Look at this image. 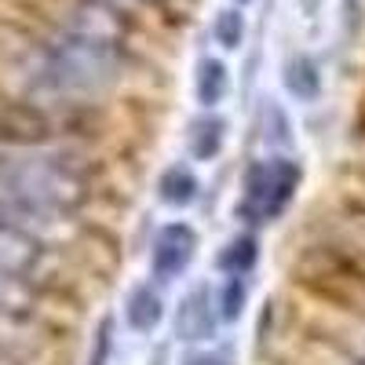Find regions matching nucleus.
Segmentation results:
<instances>
[{
    "instance_id": "obj_1",
    "label": "nucleus",
    "mask_w": 365,
    "mask_h": 365,
    "mask_svg": "<svg viewBox=\"0 0 365 365\" xmlns=\"http://www.w3.org/2000/svg\"><path fill=\"white\" fill-rule=\"evenodd\" d=\"M91 194L88 172L73 158L29 154L0 161V220H58Z\"/></svg>"
},
{
    "instance_id": "obj_2",
    "label": "nucleus",
    "mask_w": 365,
    "mask_h": 365,
    "mask_svg": "<svg viewBox=\"0 0 365 365\" xmlns=\"http://www.w3.org/2000/svg\"><path fill=\"white\" fill-rule=\"evenodd\" d=\"M120 73V44L66 29L44 48L37 84L51 96H96Z\"/></svg>"
},
{
    "instance_id": "obj_3",
    "label": "nucleus",
    "mask_w": 365,
    "mask_h": 365,
    "mask_svg": "<svg viewBox=\"0 0 365 365\" xmlns=\"http://www.w3.org/2000/svg\"><path fill=\"white\" fill-rule=\"evenodd\" d=\"M299 179H303V168L292 158L256 161L245 172V190H241L234 216L249 223H274L289 208L292 194L299 190Z\"/></svg>"
},
{
    "instance_id": "obj_4",
    "label": "nucleus",
    "mask_w": 365,
    "mask_h": 365,
    "mask_svg": "<svg viewBox=\"0 0 365 365\" xmlns=\"http://www.w3.org/2000/svg\"><path fill=\"white\" fill-rule=\"evenodd\" d=\"M197 256V230L190 223H165L154 237V249H150V270H154L158 282H175L182 270H187Z\"/></svg>"
},
{
    "instance_id": "obj_5",
    "label": "nucleus",
    "mask_w": 365,
    "mask_h": 365,
    "mask_svg": "<svg viewBox=\"0 0 365 365\" xmlns=\"http://www.w3.org/2000/svg\"><path fill=\"white\" fill-rule=\"evenodd\" d=\"M41 259L44 245L34 230L15 220H0V278L29 282V274L41 267Z\"/></svg>"
},
{
    "instance_id": "obj_6",
    "label": "nucleus",
    "mask_w": 365,
    "mask_h": 365,
    "mask_svg": "<svg viewBox=\"0 0 365 365\" xmlns=\"http://www.w3.org/2000/svg\"><path fill=\"white\" fill-rule=\"evenodd\" d=\"M216 299H212V289L208 285H197L182 296L179 311H175V340H187V344H197V340H208L216 332Z\"/></svg>"
},
{
    "instance_id": "obj_7",
    "label": "nucleus",
    "mask_w": 365,
    "mask_h": 365,
    "mask_svg": "<svg viewBox=\"0 0 365 365\" xmlns=\"http://www.w3.org/2000/svg\"><path fill=\"white\" fill-rule=\"evenodd\" d=\"M282 81H285V91L296 103H318V96H322V66L307 51H296V55L285 58Z\"/></svg>"
},
{
    "instance_id": "obj_8",
    "label": "nucleus",
    "mask_w": 365,
    "mask_h": 365,
    "mask_svg": "<svg viewBox=\"0 0 365 365\" xmlns=\"http://www.w3.org/2000/svg\"><path fill=\"white\" fill-rule=\"evenodd\" d=\"M223 143H227V120L220 113H201L197 120H190V132H187V150L194 161H216L223 154Z\"/></svg>"
},
{
    "instance_id": "obj_9",
    "label": "nucleus",
    "mask_w": 365,
    "mask_h": 365,
    "mask_svg": "<svg viewBox=\"0 0 365 365\" xmlns=\"http://www.w3.org/2000/svg\"><path fill=\"white\" fill-rule=\"evenodd\" d=\"M197 190H201V182H197L194 168L182 165V161L168 165V168L161 172V179H158V194H161V201L172 205V208L194 205V201H197Z\"/></svg>"
},
{
    "instance_id": "obj_10",
    "label": "nucleus",
    "mask_w": 365,
    "mask_h": 365,
    "mask_svg": "<svg viewBox=\"0 0 365 365\" xmlns=\"http://www.w3.org/2000/svg\"><path fill=\"white\" fill-rule=\"evenodd\" d=\"M165 318V303L154 292V285H135L125 299V322L135 332H154L158 322Z\"/></svg>"
},
{
    "instance_id": "obj_11",
    "label": "nucleus",
    "mask_w": 365,
    "mask_h": 365,
    "mask_svg": "<svg viewBox=\"0 0 365 365\" xmlns=\"http://www.w3.org/2000/svg\"><path fill=\"white\" fill-rule=\"evenodd\" d=\"M227 91H230V73L223 66V58L205 55L197 63V73H194V96H197V103L205 110H212V106H220L227 99Z\"/></svg>"
},
{
    "instance_id": "obj_12",
    "label": "nucleus",
    "mask_w": 365,
    "mask_h": 365,
    "mask_svg": "<svg viewBox=\"0 0 365 365\" xmlns=\"http://www.w3.org/2000/svg\"><path fill=\"white\" fill-rule=\"evenodd\" d=\"M256 259H259V241H256V234H237V237H230L227 241V249L220 252V259H216V267L227 274V278H234V274H245L256 267Z\"/></svg>"
},
{
    "instance_id": "obj_13",
    "label": "nucleus",
    "mask_w": 365,
    "mask_h": 365,
    "mask_svg": "<svg viewBox=\"0 0 365 365\" xmlns=\"http://www.w3.org/2000/svg\"><path fill=\"white\" fill-rule=\"evenodd\" d=\"M212 41L227 51H237L245 44V15L237 8H223L216 19H212Z\"/></svg>"
},
{
    "instance_id": "obj_14",
    "label": "nucleus",
    "mask_w": 365,
    "mask_h": 365,
    "mask_svg": "<svg viewBox=\"0 0 365 365\" xmlns=\"http://www.w3.org/2000/svg\"><path fill=\"white\" fill-rule=\"evenodd\" d=\"M245 296H249V285L241 274H234V278H227L220 299H216V307H220V318L223 322H237L241 318V307H245Z\"/></svg>"
},
{
    "instance_id": "obj_15",
    "label": "nucleus",
    "mask_w": 365,
    "mask_h": 365,
    "mask_svg": "<svg viewBox=\"0 0 365 365\" xmlns=\"http://www.w3.org/2000/svg\"><path fill=\"white\" fill-rule=\"evenodd\" d=\"M263 117H267V146H289L292 143V125H289V117H285V110L278 106V103H267V110H263Z\"/></svg>"
},
{
    "instance_id": "obj_16",
    "label": "nucleus",
    "mask_w": 365,
    "mask_h": 365,
    "mask_svg": "<svg viewBox=\"0 0 365 365\" xmlns=\"http://www.w3.org/2000/svg\"><path fill=\"white\" fill-rule=\"evenodd\" d=\"M113 322L106 318L103 325H99V332H96V347H91V361L88 365H106V358H110V347H113Z\"/></svg>"
},
{
    "instance_id": "obj_17",
    "label": "nucleus",
    "mask_w": 365,
    "mask_h": 365,
    "mask_svg": "<svg viewBox=\"0 0 365 365\" xmlns=\"http://www.w3.org/2000/svg\"><path fill=\"white\" fill-rule=\"evenodd\" d=\"M179 365H230V358L212 354V351H197V354H190V358H182Z\"/></svg>"
},
{
    "instance_id": "obj_18",
    "label": "nucleus",
    "mask_w": 365,
    "mask_h": 365,
    "mask_svg": "<svg viewBox=\"0 0 365 365\" xmlns=\"http://www.w3.org/2000/svg\"><path fill=\"white\" fill-rule=\"evenodd\" d=\"M299 4H303V11H307V15H318V0H299Z\"/></svg>"
},
{
    "instance_id": "obj_19",
    "label": "nucleus",
    "mask_w": 365,
    "mask_h": 365,
    "mask_svg": "<svg viewBox=\"0 0 365 365\" xmlns=\"http://www.w3.org/2000/svg\"><path fill=\"white\" fill-rule=\"evenodd\" d=\"M150 365H165V351H158V358H154V361H150Z\"/></svg>"
},
{
    "instance_id": "obj_20",
    "label": "nucleus",
    "mask_w": 365,
    "mask_h": 365,
    "mask_svg": "<svg viewBox=\"0 0 365 365\" xmlns=\"http://www.w3.org/2000/svg\"><path fill=\"white\" fill-rule=\"evenodd\" d=\"M143 4H158V8H161V4H165V0H143Z\"/></svg>"
},
{
    "instance_id": "obj_21",
    "label": "nucleus",
    "mask_w": 365,
    "mask_h": 365,
    "mask_svg": "<svg viewBox=\"0 0 365 365\" xmlns=\"http://www.w3.org/2000/svg\"><path fill=\"white\" fill-rule=\"evenodd\" d=\"M237 4H252V0H237Z\"/></svg>"
},
{
    "instance_id": "obj_22",
    "label": "nucleus",
    "mask_w": 365,
    "mask_h": 365,
    "mask_svg": "<svg viewBox=\"0 0 365 365\" xmlns=\"http://www.w3.org/2000/svg\"><path fill=\"white\" fill-rule=\"evenodd\" d=\"M354 365H365V358H358V361H354Z\"/></svg>"
}]
</instances>
